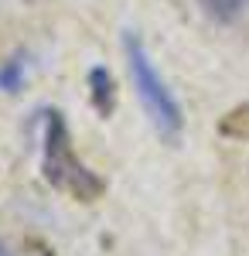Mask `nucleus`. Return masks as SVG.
<instances>
[{
  "mask_svg": "<svg viewBox=\"0 0 249 256\" xmlns=\"http://www.w3.org/2000/svg\"><path fill=\"white\" fill-rule=\"evenodd\" d=\"M123 55H126V68H130V82H134V92L140 99V110L144 116L150 120V126L160 134V140L178 144L181 130H184V113H181V102L171 92V86L164 82V76L157 72L147 44L140 41L136 31L123 34Z\"/></svg>",
  "mask_w": 249,
  "mask_h": 256,
  "instance_id": "f03ea898",
  "label": "nucleus"
},
{
  "mask_svg": "<svg viewBox=\"0 0 249 256\" xmlns=\"http://www.w3.org/2000/svg\"><path fill=\"white\" fill-rule=\"evenodd\" d=\"M89 99H92V106H96L99 116H110L116 106V82L113 76L106 72V68H92L89 72Z\"/></svg>",
  "mask_w": 249,
  "mask_h": 256,
  "instance_id": "7ed1b4c3",
  "label": "nucleus"
},
{
  "mask_svg": "<svg viewBox=\"0 0 249 256\" xmlns=\"http://www.w3.org/2000/svg\"><path fill=\"white\" fill-rule=\"evenodd\" d=\"M24 82H28V62L20 55H14V58H7L0 65V89L4 92H18V89H24Z\"/></svg>",
  "mask_w": 249,
  "mask_h": 256,
  "instance_id": "39448f33",
  "label": "nucleus"
},
{
  "mask_svg": "<svg viewBox=\"0 0 249 256\" xmlns=\"http://www.w3.org/2000/svg\"><path fill=\"white\" fill-rule=\"evenodd\" d=\"M38 116H41V174H44V181L76 202H96L106 192V181L89 164L78 160L62 113L44 110Z\"/></svg>",
  "mask_w": 249,
  "mask_h": 256,
  "instance_id": "f257e3e1",
  "label": "nucleus"
},
{
  "mask_svg": "<svg viewBox=\"0 0 249 256\" xmlns=\"http://www.w3.org/2000/svg\"><path fill=\"white\" fill-rule=\"evenodd\" d=\"M249 0H198V7L208 14L212 20H218V24H232V20L242 18V10H246Z\"/></svg>",
  "mask_w": 249,
  "mask_h": 256,
  "instance_id": "20e7f679",
  "label": "nucleus"
}]
</instances>
